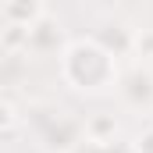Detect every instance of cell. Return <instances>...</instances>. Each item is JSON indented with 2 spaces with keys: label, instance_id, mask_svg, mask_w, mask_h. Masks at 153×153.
<instances>
[{
  "label": "cell",
  "instance_id": "obj_4",
  "mask_svg": "<svg viewBox=\"0 0 153 153\" xmlns=\"http://www.w3.org/2000/svg\"><path fill=\"white\" fill-rule=\"evenodd\" d=\"M68 43L71 39H64V29H61V22L53 14H43L36 25L29 29V53H57L61 57V50Z\"/></svg>",
  "mask_w": 153,
  "mask_h": 153
},
{
  "label": "cell",
  "instance_id": "obj_6",
  "mask_svg": "<svg viewBox=\"0 0 153 153\" xmlns=\"http://www.w3.org/2000/svg\"><path fill=\"white\" fill-rule=\"evenodd\" d=\"M0 11H4V22L25 25V29H32L39 18L46 14L43 0H0Z\"/></svg>",
  "mask_w": 153,
  "mask_h": 153
},
{
  "label": "cell",
  "instance_id": "obj_7",
  "mask_svg": "<svg viewBox=\"0 0 153 153\" xmlns=\"http://www.w3.org/2000/svg\"><path fill=\"white\" fill-rule=\"evenodd\" d=\"M0 50H4V57H22V53H29V29L4 22V29H0Z\"/></svg>",
  "mask_w": 153,
  "mask_h": 153
},
{
  "label": "cell",
  "instance_id": "obj_3",
  "mask_svg": "<svg viewBox=\"0 0 153 153\" xmlns=\"http://www.w3.org/2000/svg\"><path fill=\"white\" fill-rule=\"evenodd\" d=\"M117 96L128 111L135 114H150L153 111V68L146 61H132L128 68H121L117 78Z\"/></svg>",
  "mask_w": 153,
  "mask_h": 153
},
{
  "label": "cell",
  "instance_id": "obj_8",
  "mask_svg": "<svg viewBox=\"0 0 153 153\" xmlns=\"http://www.w3.org/2000/svg\"><path fill=\"white\" fill-rule=\"evenodd\" d=\"M85 139H100V143L117 139V117L114 114H93V117H85Z\"/></svg>",
  "mask_w": 153,
  "mask_h": 153
},
{
  "label": "cell",
  "instance_id": "obj_2",
  "mask_svg": "<svg viewBox=\"0 0 153 153\" xmlns=\"http://www.w3.org/2000/svg\"><path fill=\"white\" fill-rule=\"evenodd\" d=\"M29 121H36V117H25V125ZM36 135L46 153H71L85 139V121L71 117L68 111H46L36 121Z\"/></svg>",
  "mask_w": 153,
  "mask_h": 153
},
{
  "label": "cell",
  "instance_id": "obj_1",
  "mask_svg": "<svg viewBox=\"0 0 153 153\" xmlns=\"http://www.w3.org/2000/svg\"><path fill=\"white\" fill-rule=\"evenodd\" d=\"M57 71L68 89H75L82 96H103V93H117L121 61L93 36H85V39H71L61 50Z\"/></svg>",
  "mask_w": 153,
  "mask_h": 153
},
{
  "label": "cell",
  "instance_id": "obj_5",
  "mask_svg": "<svg viewBox=\"0 0 153 153\" xmlns=\"http://www.w3.org/2000/svg\"><path fill=\"white\" fill-rule=\"evenodd\" d=\"M93 39H96L100 46H107L117 61L135 57V29H128L125 22H103V25L93 32Z\"/></svg>",
  "mask_w": 153,
  "mask_h": 153
},
{
  "label": "cell",
  "instance_id": "obj_10",
  "mask_svg": "<svg viewBox=\"0 0 153 153\" xmlns=\"http://www.w3.org/2000/svg\"><path fill=\"white\" fill-rule=\"evenodd\" d=\"M135 61H153V32H135Z\"/></svg>",
  "mask_w": 153,
  "mask_h": 153
},
{
  "label": "cell",
  "instance_id": "obj_11",
  "mask_svg": "<svg viewBox=\"0 0 153 153\" xmlns=\"http://www.w3.org/2000/svg\"><path fill=\"white\" fill-rule=\"evenodd\" d=\"M135 150L139 153H153V128H143L135 135Z\"/></svg>",
  "mask_w": 153,
  "mask_h": 153
},
{
  "label": "cell",
  "instance_id": "obj_9",
  "mask_svg": "<svg viewBox=\"0 0 153 153\" xmlns=\"http://www.w3.org/2000/svg\"><path fill=\"white\" fill-rule=\"evenodd\" d=\"M0 121H4V135H7V139H14L18 125L25 121V117L18 114V107H14V100H11V96H4V103H0Z\"/></svg>",
  "mask_w": 153,
  "mask_h": 153
}]
</instances>
